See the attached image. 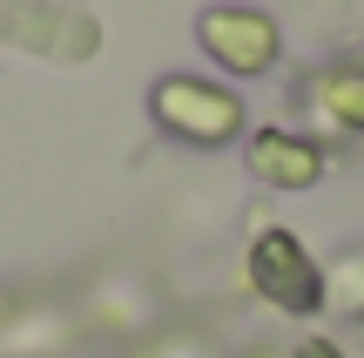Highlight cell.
I'll return each instance as SVG.
<instances>
[{
	"instance_id": "6",
	"label": "cell",
	"mask_w": 364,
	"mask_h": 358,
	"mask_svg": "<svg viewBox=\"0 0 364 358\" xmlns=\"http://www.w3.org/2000/svg\"><path fill=\"white\" fill-rule=\"evenodd\" d=\"M304 358H331V352H324V345H311V352H304Z\"/></svg>"
},
{
	"instance_id": "3",
	"label": "cell",
	"mask_w": 364,
	"mask_h": 358,
	"mask_svg": "<svg viewBox=\"0 0 364 358\" xmlns=\"http://www.w3.org/2000/svg\"><path fill=\"white\" fill-rule=\"evenodd\" d=\"M203 41H209L230 68H263V61L277 54V34H270L263 14H209V21H203Z\"/></svg>"
},
{
	"instance_id": "4",
	"label": "cell",
	"mask_w": 364,
	"mask_h": 358,
	"mask_svg": "<svg viewBox=\"0 0 364 358\" xmlns=\"http://www.w3.org/2000/svg\"><path fill=\"white\" fill-rule=\"evenodd\" d=\"M250 162H257V176H270V183H311L317 176V149L284 142V135H257Z\"/></svg>"
},
{
	"instance_id": "5",
	"label": "cell",
	"mask_w": 364,
	"mask_h": 358,
	"mask_svg": "<svg viewBox=\"0 0 364 358\" xmlns=\"http://www.w3.org/2000/svg\"><path fill=\"white\" fill-rule=\"evenodd\" d=\"M324 102H331V115L364 122V75H351V81H331V88H324Z\"/></svg>"
},
{
	"instance_id": "2",
	"label": "cell",
	"mask_w": 364,
	"mask_h": 358,
	"mask_svg": "<svg viewBox=\"0 0 364 358\" xmlns=\"http://www.w3.org/2000/svg\"><path fill=\"white\" fill-rule=\"evenodd\" d=\"M156 108H162L169 129H189L196 142H223V135L236 129V102H230V95L196 88V81H162V88H156Z\"/></svg>"
},
{
	"instance_id": "1",
	"label": "cell",
	"mask_w": 364,
	"mask_h": 358,
	"mask_svg": "<svg viewBox=\"0 0 364 358\" xmlns=\"http://www.w3.org/2000/svg\"><path fill=\"white\" fill-rule=\"evenodd\" d=\"M257 284H263V298H277V305H290V311L317 305V270L284 230H270V237L257 243Z\"/></svg>"
}]
</instances>
